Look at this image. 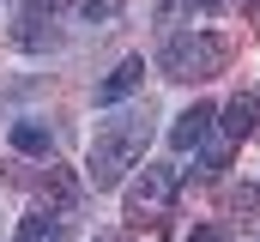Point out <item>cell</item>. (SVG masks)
<instances>
[{"mask_svg":"<svg viewBox=\"0 0 260 242\" xmlns=\"http://www.w3.org/2000/svg\"><path fill=\"white\" fill-rule=\"evenodd\" d=\"M151 103H139V109H121V115H109L97 127V139H91V158H85V182L103 194V188H121L127 170H139V158H145V139H151Z\"/></svg>","mask_w":260,"mask_h":242,"instance_id":"6da1fadb","label":"cell"},{"mask_svg":"<svg viewBox=\"0 0 260 242\" xmlns=\"http://www.w3.org/2000/svg\"><path fill=\"white\" fill-rule=\"evenodd\" d=\"M157 67H164V79H176V85H200V79H212V73L224 67V43H218L212 31H170L164 49H157Z\"/></svg>","mask_w":260,"mask_h":242,"instance_id":"7a4b0ae2","label":"cell"},{"mask_svg":"<svg viewBox=\"0 0 260 242\" xmlns=\"http://www.w3.org/2000/svg\"><path fill=\"white\" fill-rule=\"evenodd\" d=\"M182 188V170L176 164H145L139 176L127 182V218H145V212H164Z\"/></svg>","mask_w":260,"mask_h":242,"instance_id":"3957f363","label":"cell"},{"mask_svg":"<svg viewBox=\"0 0 260 242\" xmlns=\"http://www.w3.org/2000/svg\"><path fill=\"white\" fill-rule=\"evenodd\" d=\"M212 127H218V109L212 103H194V109H182V115L170 121V145L176 152H200L212 139Z\"/></svg>","mask_w":260,"mask_h":242,"instance_id":"277c9868","label":"cell"},{"mask_svg":"<svg viewBox=\"0 0 260 242\" xmlns=\"http://www.w3.org/2000/svg\"><path fill=\"white\" fill-rule=\"evenodd\" d=\"M218 133L236 145V139H248V133H260V97L254 91H242V97H230L224 109H218Z\"/></svg>","mask_w":260,"mask_h":242,"instance_id":"5b68a950","label":"cell"},{"mask_svg":"<svg viewBox=\"0 0 260 242\" xmlns=\"http://www.w3.org/2000/svg\"><path fill=\"white\" fill-rule=\"evenodd\" d=\"M139 85H145V60H139V55H127L115 73H109V79H103V85H97V103H103V109H121L133 91H139Z\"/></svg>","mask_w":260,"mask_h":242,"instance_id":"8992f818","label":"cell"},{"mask_svg":"<svg viewBox=\"0 0 260 242\" xmlns=\"http://www.w3.org/2000/svg\"><path fill=\"white\" fill-rule=\"evenodd\" d=\"M12 43H18V49H55L61 31L49 24V12H24V18L12 24Z\"/></svg>","mask_w":260,"mask_h":242,"instance_id":"52a82bcc","label":"cell"},{"mask_svg":"<svg viewBox=\"0 0 260 242\" xmlns=\"http://www.w3.org/2000/svg\"><path fill=\"white\" fill-rule=\"evenodd\" d=\"M12 145H18L24 158H49V152H55V133H49L43 121H12Z\"/></svg>","mask_w":260,"mask_h":242,"instance_id":"ba28073f","label":"cell"},{"mask_svg":"<svg viewBox=\"0 0 260 242\" xmlns=\"http://www.w3.org/2000/svg\"><path fill=\"white\" fill-rule=\"evenodd\" d=\"M18 242H67V224L55 218V212H37V218L18 224Z\"/></svg>","mask_w":260,"mask_h":242,"instance_id":"9c48e42d","label":"cell"},{"mask_svg":"<svg viewBox=\"0 0 260 242\" xmlns=\"http://www.w3.org/2000/svg\"><path fill=\"white\" fill-rule=\"evenodd\" d=\"M43 194H49V206H55V212H73V206H79V182L67 176V170H49Z\"/></svg>","mask_w":260,"mask_h":242,"instance_id":"30bf717a","label":"cell"},{"mask_svg":"<svg viewBox=\"0 0 260 242\" xmlns=\"http://www.w3.org/2000/svg\"><path fill=\"white\" fill-rule=\"evenodd\" d=\"M218 6H230V0H164V6H157V18L170 24L176 12H218Z\"/></svg>","mask_w":260,"mask_h":242,"instance_id":"8fae6325","label":"cell"},{"mask_svg":"<svg viewBox=\"0 0 260 242\" xmlns=\"http://www.w3.org/2000/svg\"><path fill=\"white\" fill-rule=\"evenodd\" d=\"M224 206H230V212H248V206H260V194H254V188H230Z\"/></svg>","mask_w":260,"mask_h":242,"instance_id":"7c38bea8","label":"cell"},{"mask_svg":"<svg viewBox=\"0 0 260 242\" xmlns=\"http://www.w3.org/2000/svg\"><path fill=\"white\" fill-rule=\"evenodd\" d=\"M109 12H115V0H85V18H91V24H97V18H109Z\"/></svg>","mask_w":260,"mask_h":242,"instance_id":"4fadbf2b","label":"cell"},{"mask_svg":"<svg viewBox=\"0 0 260 242\" xmlns=\"http://www.w3.org/2000/svg\"><path fill=\"white\" fill-rule=\"evenodd\" d=\"M188 242H230V236H224L218 224H200V230H194V236H188Z\"/></svg>","mask_w":260,"mask_h":242,"instance_id":"5bb4252c","label":"cell"},{"mask_svg":"<svg viewBox=\"0 0 260 242\" xmlns=\"http://www.w3.org/2000/svg\"><path fill=\"white\" fill-rule=\"evenodd\" d=\"M55 6H67V0H24V12H55Z\"/></svg>","mask_w":260,"mask_h":242,"instance_id":"9a60e30c","label":"cell"},{"mask_svg":"<svg viewBox=\"0 0 260 242\" xmlns=\"http://www.w3.org/2000/svg\"><path fill=\"white\" fill-rule=\"evenodd\" d=\"M97 242H115V236H97Z\"/></svg>","mask_w":260,"mask_h":242,"instance_id":"2e32d148","label":"cell"}]
</instances>
